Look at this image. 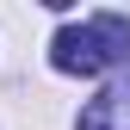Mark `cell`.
I'll return each instance as SVG.
<instances>
[{
    "label": "cell",
    "mask_w": 130,
    "mask_h": 130,
    "mask_svg": "<svg viewBox=\"0 0 130 130\" xmlns=\"http://www.w3.org/2000/svg\"><path fill=\"white\" fill-rule=\"evenodd\" d=\"M50 62L62 74H80V80L130 62V19L124 12H93L87 25H62L50 37Z\"/></svg>",
    "instance_id": "cell-1"
},
{
    "label": "cell",
    "mask_w": 130,
    "mask_h": 130,
    "mask_svg": "<svg viewBox=\"0 0 130 130\" xmlns=\"http://www.w3.org/2000/svg\"><path fill=\"white\" fill-rule=\"evenodd\" d=\"M80 130H130V80H111L93 93L80 111Z\"/></svg>",
    "instance_id": "cell-2"
}]
</instances>
